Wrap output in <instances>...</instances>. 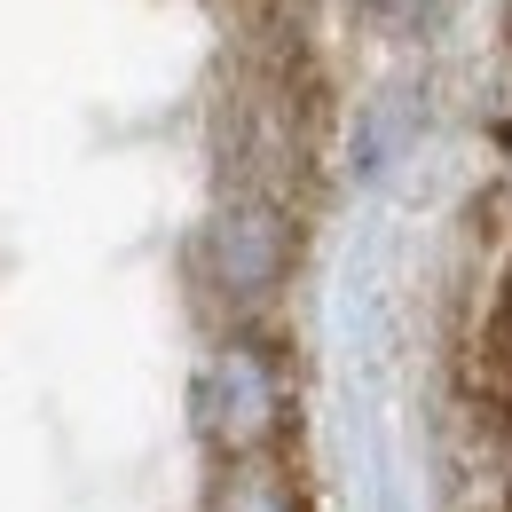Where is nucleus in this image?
<instances>
[{"label": "nucleus", "instance_id": "obj_2", "mask_svg": "<svg viewBox=\"0 0 512 512\" xmlns=\"http://www.w3.org/2000/svg\"><path fill=\"white\" fill-rule=\"evenodd\" d=\"M205 253H213V276L229 284V292H268L284 268H292V229H284V213L276 205H229L213 229H205Z\"/></svg>", "mask_w": 512, "mask_h": 512}, {"label": "nucleus", "instance_id": "obj_1", "mask_svg": "<svg viewBox=\"0 0 512 512\" xmlns=\"http://www.w3.org/2000/svg\"><path fill=\"white\" fill-rule=\"evenodd\" d=\"M197 434L205 442H221L229 457H253L276 426H284V379H276V363L260 355V347H221L213 363H205V379H197Z\"/></svg>", "mask_w": 512, "mask_h": 512}, {"label": "nucleus", "instance_id": "obj_5", "mask_svg": "<svg viewBox=\"0 0 512 512\" xmlns=\"http://www.w3.org/2000/svg\"><path fill=\"white\" fill-rule=\"evenodd\" d=\"M505 331H512V276H505Z\"/></svg>", "mask_w": 512, "mask_h": 512}, {"label": "nucleus", "instance_id": "obj_4", "mask_svg": "<svg viewBox=\"0 0 512 512\" xmlns=\"http://www.w3.org/2000/svg\"><path fill=\"white\" fill-rule=\"evenodd\" d=\"M371 8H386V16H402V24H418V16H434L442 0H371Z\"/></svg>", "mask_w": 512, "mask_h": 512}, {"label": "nucleus", "instance_id": "obj_3", "mask_svg": "<svg viewBox=\"0 0 512 512\" xmlns=\"http://www.w3.org/2000/svg\"><path fill=\"white\" fill-rule=\"evenodd\" d=\"M205 512H300V505H292L284 473H268V465H245V473H229V481H221V497H213Z\"/></svg>", "mask_w": 512, "mask_h": 512}]
</instances>
